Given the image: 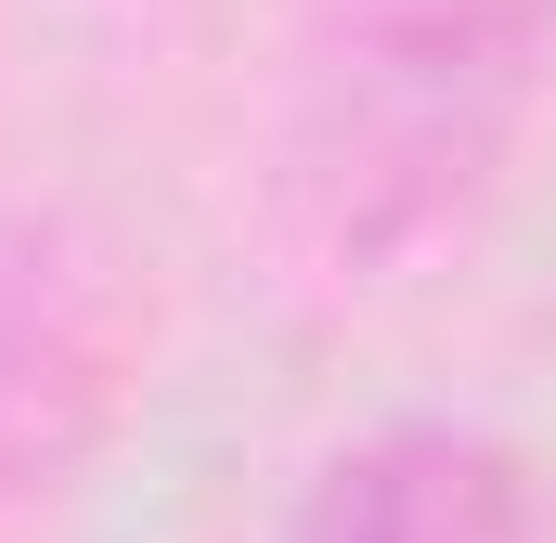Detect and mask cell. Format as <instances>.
Here are the masks:
<instances>
[{
  "label": "cell",
  "mask_w": 556,
  "mask_h": 543,
  "mask_svg": "<svg viewBox=\"0 0 556 543\" xmlns=\"http://www.w3.org/2000/svg\"><path fill=\"white\" fill-rule=\"evenodd\" d=\"M556 0H337L311 52V130L298 181L324 194L337 247L415 233L440 194L492 155Z\"/></svg>",
  "instance_id": "6da1fadb"
},
{
  "label": "cell",
  "mask_w": 556,
  "mask_h": 543,
  "mask_svg": "<svg viewBox=\"0 0 556 543\" xmlns=\"http://www.w3.org/2000/svg\"><path fill=\"white\" fill-rule=\"evenodd\" d=\"M104 414V298L65 233L0 220V492H52Z\"/></svg>",
  "instance_id": "7a4b0ae2"
},
{
  "label": "cell",
  "mask_w": 556,
  "mask_h": 543,
  "mask_svg": "<svg viewBox=\"0 0 556 543\" xmlns=\"http://www.w3.org/2000/svg\"><path fill=\"white\" fill-rule=\"evenodd\" d=\"M285 543H531V492L479 427H376L311 479Z\"/></svg>",
  "instance_id": "3957f363"
}]
</instances>
